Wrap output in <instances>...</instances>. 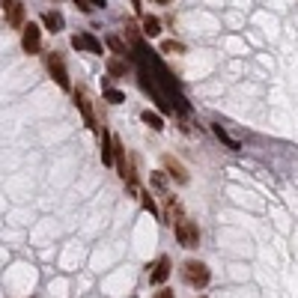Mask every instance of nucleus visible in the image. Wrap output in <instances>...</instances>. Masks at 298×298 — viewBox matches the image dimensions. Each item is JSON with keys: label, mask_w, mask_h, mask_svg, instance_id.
<instances>
[{"label": "nucleus", "mask_w": 298, "mask_h": 298, "mask_svg": "<svg viewBox=\"0 0 298 298\" xmlns=\"http://www.w3.org/2000/svg\"><path fill=\"white\" fill-rule=\"evenodd\" d=\"M3 12H6V21L12 27H24V3L18 0H3Z\"/></svg>", "instance_id": "0eeeda50"}, {"label": "nucleus", "mask_w": 298, "mask_h": 298, "mask_svg": "<svg viewBox=\"0 0 298 298\" xmlns=\"http://www.w3.org/2000/svg\"><path fill=\"white\" fill-rule=\"evenodd\" d=\"M93 6H107V0H90Z\"/></svg>", "instance_id": "412c9836"}, {"label": "nucleus", "mask_w": 298, "mask_h": 298, "mask_svg": "<svg viewBox=\"0 0 298 298\" xmlns=\"http://www.w3.org/2000/svg\"><path fill=\"white\" fill-rule=\"evenodd\" d=\"M158 3H170V0H158Z\"/></svg>", "instance_id": "4be33fe9"}, {"label": "nucleus", "mask_w": 298, "mask_h": 298, "mask_svg": "<svg viewBox=\"0 0 298 298\" xmlns=\"http://www.w3.org/2000/svg\"><path fill=\"white\" fill-rule=\"evenodd\" d=\"M182 277H185V283L203 289L209 283V268H206V263H200V260H188V263H182Z\"/></svg>", "instance_id": "f257e3e1"}, {"label": "nucleus", "mask_w": 298, "mask_h": 298, "mask_svg": "<svg viewBox=\"0 0 298 298\" xmlns=\"http://www.w3.org/2000/svg\"><path fill=\"white\" fill-rule=\"evenodd\" d=\"M161 164H164L167 176H173V179H176V182H182V185H185V182H188V170H185V167L179 164V161H176V158H173V155H164V158H161Z\"/></svg>", "instance_id": "6e6552de"}, {"label": "nucleus", "mask_w": 298, "mask_h": 298, "mask_svg": "<svg viewBox=\"0 0 298 298\" xmlns=\"http://www.w3.org/2000/svg\"><path fill=\"white\" fill-rule=\"evenodd\" d=\"M143 197V209L146 212H152V215H158V206H155V200H152V194H140Z\"/></svg>", "instance_id": "f3484780"}, {"label": "nucleus", "mask_w": 298, "mask_h": 298, "mask_svg": "<svg viewBox=\"0 0 298 298\" xmlns=\"http://www.w3.org/2000/svg\"><path fill=\"white\" fill-rule=\"evenodd\" d=\"M21 30H24V33H21V45H24V51H27V54H39V45H42V30H39L36 24H24Z\"/></svg>", "instance_id": "39448f33"}, {"label": "nucleus", "mask_w": 298, "mask_h": 298, "mask_svg": "<svg viewBox=\"0 0 298 298\" xmlns=\"http://www.w3.org/2000/svg\"><path fill=\"white\" fill-rule=\"evenodd\" d=\"M72 48H75V51H90V54H99V57L104 54L101 42L93 33H75L72 36Z\"/></svg>", "instance_id": "20e7f679"}, {"label": "nucleus", "mask_w": 298, "mask_h": 298, "mask_svg": "<svg viewBox=\"0 0 298 298\" xmlns=\"http://www.w3.org/2000/svg\"><path fill=\"white\" fill-rule=\"evenodd\" d=\"M143 123H146L152 132H161V129H164V120H161L158 113H152V110H143Z\"/></svg>", "instance_id": "ddd939ff"}, {"label": "nucleus", "mask_w": 298, "mask_h": 298, "mask_svg": "<svg viewBox=\"0 0 298 298\" xmlns=\"http://www.w3.org/2000/svg\"><path fill=\"white\" fill-rule=\"evenodd\" d=\"M158 33H161V21H158L155 15H146V18H143V36L155 39Z\"/></svg>", "instance_id": "9b49d317"}, {"label": "nucleus", "mask_w": 298, "mask_h": 298, "mask_svg": "<svg viewBox=\"0 0 298 298\" xmlns=\"http://www.w3.org/2000/svg\"><path fill=\"white\" fill-rule=\"evenodd\" d=\"M107 72H110V78L126 75V60H123V57H110V60H107Z\"/></svg>", "instance_id": "4468645a"}, {"label": "nucleus", "mask_w": 298, "mask_h": 298, "mask_svg": "<svg viewBox=\"0 0 298 298\" xmlns=\"http://www.w3.org/2000/svg\"><path fill=\"white\" fill-rule=\"evenodd\" d=\"M176 242L185 248V251H194L200 245V230L194 221H188V218H182V221H176Z\"/></svg>", "instance_id": "f03ea898"}, {"label": "nucleus", "mask_w": 298, "mask_h": 298, "mask_svg": "<svg viewBox=\"0 0 298 298\" xmlns=\"http://www.w3.org/2000/svg\"><path fill=\"white\" fill-rule=\"evenodd\" d=\"M155 298H173V289H158V292H155Z\"/></svg>", "instance_id": "aec40b11"}, {"label": "nucleus", "mask_w": 298, "mask_h": 298, "mask_svg": "<svg viewBox=\"0 0 298 298\" xmlns=\"http://www.w3.org/2000/svg\"><path fill=\"white\" fill-rule=\"evenodd\" d=\"M75 6H78L81 12H90V9H93V3H90V0H75Z\"/></svg>", "instance_id": "6ab92c4d"}, {"label": "nucleus", "mask_w": 298, "mask_h": 298, "mask_svg": "<svg viewBox=\"0 0 298 298\" xmlns=\"http://www.w3.org/2000/svg\"><path fill=\"white\" fill-rule=\"evenodd\" d=\"M42 21H45V27H48L51 33H60V30H63V15H60V12H45Z\"/></svg>", "instance_id": "f8f14e48"}, {"label": "nucleus", "mask_w": 298, "mask_h": 298, "mask_svg": "<svg viewBox=\"0 0 298 298\" xmlns=\"http://www.w3.org/2000/svg\"><path fill=\"white\" fill-rule=\"evenodd\" d=\"M48 69H51V78H54L63 90L72 87V84H69V72H66V66H63V60H60V54H48Z\"/></svg>", "instance_id": "423d86ee"}, {"label": "nucleus", "mask_w": 298, "mask_h": 298, "mask_svg": "<svg viewBox=\"0 0 298 298\" xmlns=\"http://www.w3.org/2000/svg\"><path fill=\"white\" fill-rule=\"evenodd\" d=\"M104 101H110V104H123V101H126V93L110 87V90H104Z\"/></svg>", "instance_id": "dca6fc26"}, {"label": "nucleus", "mask_w": 298, "mask_h": 298, "mask_svg": "<svg viewBox=\"0 0 298 298\" xmlns=\"http://www.w3.org/2000/svg\"><path fill=\"white\" fill-rule=\"evenodd\" d=\"M161 51H164V54H179V51H182V45H179V42H164V45H161Z\"/></svg>", "instance_id": "a211bd4d"}, {"label": "nucleus", "mask_w": 298, "mask_h": 298, "mask_svg": "<svg viewBox=\"0 0 298 298\" xmlns=\"http://www.w3.org/2000/svg\"><path fill=\"white\" fill-rule=\"evenodd\" d=\"M167 277H170V260L167 257H161L158 263L152 265V274H149V283H155V286H161Z\"/></svg>", "instance_id": "1a4fd4ad"}, {"label": "nucleus", "mask_w": 298, "mask_h": 298, "mask_svg": "<svg viewBox=\"0 0 298 298\" xmlns=\"http://www.w3.org/2000/svg\"><path fill=\"white\" fill-rule=\"evenodd\" d=\"M107 45H110V51H113L116 57H126V54H129V48H126V42H123L120 36H107Z\"/></svg>", "instance_id": "2eb2a0df"}, {"label": "nucleus", "mask_w": 298, "mask_h": 298, "mask_svg": "<svg viewBox=\"0 0 298 298\" xmlns=\"http://www.w3.org/2000/svg\"><path fill=\"white\" fill-rule=\"evenodd\" d=\"M75 104H78V110H81V116H84V123L93 129V132H99V126H96V113H93V104H90V96H87V90H75Z\"/></svg>", "instance_id": "7ed1b4c3"}, {"label": "nucleus", "mask_w": 298, "mask_h": 298, "mask_svg": "<svg viewBox=\"0 0 298 298\" xmlns=\"http://www.w3.org/2000/svg\"><path fill=\"white\" fill-rule=\"evenodd\" d=\"M212 132H215V137H218L227 149H232V152H239V149H242V143H239L235 137H230V132H227L224 126H212Z\"/></svg>", "instance_id": "9d476101"}]
</instances>
